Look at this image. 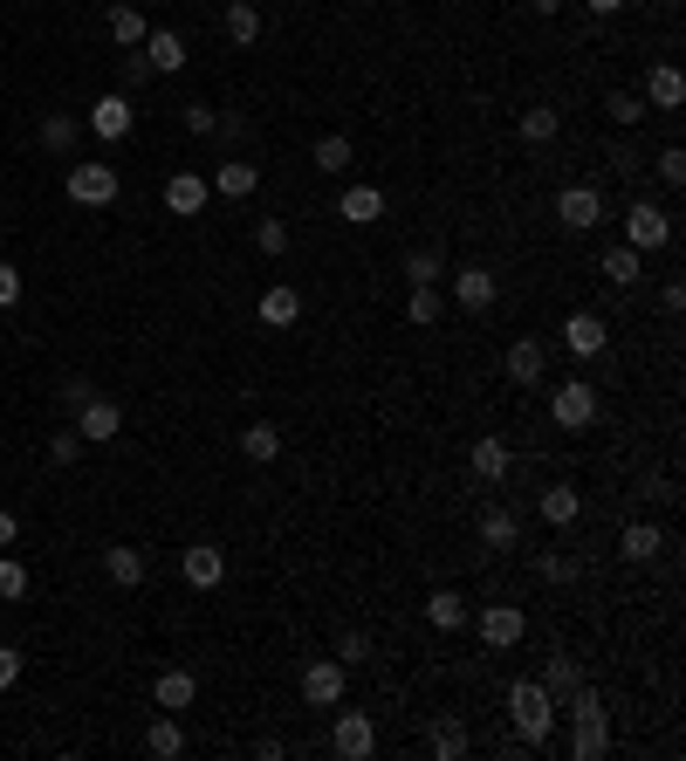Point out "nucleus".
I'll return each instance as SVG.
<instances>
[{"label": "nucleus", "mask_w": 686, "mask_h": 761, "mask_svg": "<svg viewBox=\"0 0 686 761\" xmlns=\"http://www.w3.org/2000/svg\"><path fill=\"white\" fill-rule=\"evenodd\" d=\"M597 412H604V405H597V384H590V378H563V384L549 391V419H556L563 432H590Z\"/></svg>", "instance_id": "nucleus-3"}, {"label": "nucleus", "mask_w": 686, "mask_h": 761, "mask_svg": "<svg viewBox=\"0 0 686 761\" xmlns=\"http://www.w3.org/2000/svg\"><path fill=\"white\" fill-rule=\"evenodd\" d=\"M467 467H474V480H480V488H501V480L515 473V453H508V439H474Z\"/></svg>", "instance_id": "nucleus-15"}, {"label": "nucleus", "mask_w": 686, "mask_h": 761, "mask_svg": "<svg viewBox=\"0 0 686 761\" xmlns=\"http://www.w3.org/2000/svg\"><path fill=\"white\" fill-rule=\"evenodd\" d=\"M145 754H158V761H179V754H186V734H179V720H172V713H151Z\"/></svg>", "instance_id": "nucleus-31"}, {"label": "nucleus", "mask_w": 686, "mask_h": 761, "mask_svg": "<svg viewBox=\"0 0 686 761\" xmlns=\"http://www.w3.org/2000/svg\"><path fill=\"white\" fill-rule=\"evenodd\" d=\"M659 549H666V535H659L653 522H625V529H618V555H625V563H653Z\"/></svg>", "instance_id": "nucleus-29"}, {"label": "nucleus", "mask_w": 686, "mask_h": 761, "mask_svg": "<svg viewBox=\"0 0 686 761\" xmlns=\"http://www.w3.org/2000/svg\"><path fill=\"white\" fill-rule=\"evenodd\" d=\"M371 748H378V720H371V713H337V728H330V754L365 761Z\"/></svg>", "instance_id": "nucleus-12"}, {"label": "nucleus", "mask_w": 686, "mask_h": 761, "mask_svg": "<svg viewBox=\"0 0 686 761\" xmlns=\"http://www.w3.org/2000/svg\"><path fill=\"white\" fill-rule=\"evenodd\" d=\"M103 577H110L117 590H138V583H145V555H138L131 542H110V549H103Z\"/></svg>", "instance_id": "nucleus-26"}, {"label": "nucleus", "mask_w": 686, "mask_h": 761, "mask_svg": "<svg viewBox=\"0 0 686 761\" xmlns=\"http://www.w3.org/2000/svg\"><path fill=\"white\" fill-rule=\"evenodd\" d=\"M467 611H474V604H467L460 590H433V597H426V624H433V631H467Z\"/></svg>", "instance_id": "nucleus-27"}, {"label": "nucleus", "mask_w": 686, "mask_h": 761, "mask_svg": "<svg viewBox=\"0 0 686 761\" xmlns=\"http://www.w3.org/2000/svg\"><path fill=\"white\" fill-rule=\"evenodd\" d=\"M0 233H8V220H0Z\"/></svg>", "instance_id": "nucleus-57"}, {"label": "nucleus", "mask_w": 686, "mask_h": 761, "mask_svg": "<svg viewBox=\"0 0 686 761\" xmlns=\"http://www.w3.org/2000/svg\"><path fill=\"white\" fill-rule=\"evenodd\" d=\"M14 542H21V522H14L8 508H0V549H14Z\"/></svg>", "instance_id": "nucleus-54"}, {"label": "nucleus", "mask_w": 686, "mask_h": 761, "mask_svg": "<svg viewBox=\"0 0 686 761\" xmlns=\"http://www.w3.org/2000/svg\"><path fill=\"white\" fill-rule=\"evenodd\" d=\"M138 83H151V62H145V49H138V56H125V90H138Z\"/></svg>", "instance_id": "nucleus-51"}, {"label": "nucleus", "mask_w": 686, "mask_h": 761, "mask_svg": "<svg viewBox=\"0 0 686 761\" xmlns=\"http://www.w3.org/2000/svg\"><path fill=\"white\" fill-rule=\"evenodd\" d=\"M76 432H83V447L97 439V447H110L117 432H125V412L110 405V398H90V405H76Z\"/></svg>", "instance_id": "nucleus-18"}, {"label": "nucleus", "mask_w": 686, "mask_h": 761, "mask_svg": "<svg viewBox=\"0 0 686 761\" xmlns=\"http://www.w3.org/2000/svg\"><path fill=\"white\" fill-rule=\"evenodd\" d=\"M213 124H220V117H213L207 103H186V131H192V138H207Z\"/></svg>", "instance_id": "nucleus-50"}, {"label": "nucleus", "mask_w": 686, "mask_h": 761, "mask_svg": "<svg viewBox=\"0 0 686 761\" xmlns=\"http://www.w3.org/2000/svg\"><path fill=\"white\" fill-rule=\"evenodd\" d=\"M192 700H199V679H192L186 665H172V672L151 679V707H158V713H186Z\"/></svg>", "instance_id": "nucleus-17"}, {"label": "nucleus", "mask_w": 686, "mask_h": 761, "mask_svg": "<svg viewBox=\"0 0 686 761\" xmlns=\"http://www.w3.org/2000/svg\"><path fill=\"white\" fill-rule=\"evenodd\" d=\"M556 220L570 227V233H597L604 227V192L597 186H563L556 192Z\"/></svg>", "instance_id": "nucleus-7"}, {"label": "nucleus", "mask_w": 686, "mask_h": 761, "mask_svg": "<svg viewBox=\"0 0 686 761\" xmlns=\"http://www.w3.org/2000/svg\"><path fill=\"white\" fill-rule=\"evenodd\" d=\"M83 124H90L103 144H125V138H131V124H138V110H131V97H125V90H110V97H97V103H90Z\"/></svg>", "instance_id": "nucleus-8"}, {"label": "nucleus", "mask_w": 686, "mask_h": 761, "mask_svg": "<svg viewBox=\"0 0 686 761\" xmlns=\"http://www.w3.org/2000/svg\"><path fill=\"white\" fill-rule=\"evenodd\" d=\"M549 371V343L543 337H515L508 343V384H543Z\"/></svg>", "instance_id": "nucleus-16"}, {"label": "nucleus", "mask_w": 686, "mask_h": 761, "mask_svg": "<svg viewBox=\"0 0 686 761\" xmlns=\"http://www.w3.org/2000/svg\"><path fill=\"white\" fill-rule=\"evenodd\" d=\"M536 577H543V583H577V555L543 549V555H536Z\"/></svg>", "instance_id": "nucleus-43"}, {"label": "nucleus", "mask_w": 686, "mask_h": 761, "mask_svg": "<svg viewBox=\"0 0 686 761\" xmlns=\"http://www.w3.org/2000/svg\"><path fill=\"white\" fill-rule=\"evenodd\" d=\"M439 309H447V302H439V289H412V296H406V323H412V330H433Z\"/></svg>", "instance_id": "nucleus-41"}, {"label": "nucleus", "mask_w": 686, "mask_h": 761, "mask_svg": "<svg viewBox=\"0 0 686 761\" xmlns=\"http://www.w3.org/2000/svg\"><path fill=\"white\" fill-rule=\"evenodd\" d=\"M117 192H125L117 166H69V199H76V207L103 213V207H117Z\"/></svg>", "instance_id": "nucleus-6"}, {"label": "nucleus", "mask_w": 686, "mask_h": 761, "mask_svg": "<svg viewBox=\"0 0 686 761\" xmlns=\"http://www.w3.org/2000/svg\"><path fill=\"white\" fill-rule=\"evenodd\" d=\"M350 158H357L350 138H337V131H330V138H316V172H322V179H344V172H350Z\"/></svg>", "instance_id": "nucleus-37"}, {"label": "nucleus", "mask_w": 686, "mask_h": 761, "mask_svg": "<svg viewBox=\"0 0 686 761\" xmlns=\"http://www.w3.org/2000/svg\"><path fill=\"white\" fill-rule=\"evenodd\" d=\"M255 248L275 261V254H289V220H255Z\"/></svg>", "instance_id": "nucleus-42"}, {"label": "nucleus", "mask_w": 686, "mask_h": 761, "mask_svg": "<svg viewBox=\"0 0 686 761\" xmlns=\"http://www.w3.org/2000/svg\"><path fill=\"white\" fill-rule=\"evenodd\" d=\"M495 296H501V282L488 268H454V302L467 309V316H480V309H495Z\"/></svg>", "instance_id": "nucleus-19"}, {"label": "nucleus", "mask_w": 686, "mask_h": 761, "mask_svg": "<svg viewBox=\"0 0 686 761\" xmlns=\"http://www.w3.org/2000/svg\"><path fill=\"white\" fill-rule=\"evenodd\" d=\"M56 398L76 412V405H90V398H97V384H90V378H62V384H56Z\"/></svg>", "instance_id": "nucleus-48"}, {"label": "nucleus", "mask_w": 686, "mask_h": 761, "mask_svg": "<svg viewBox=\"0 0 686 761\" xmlns=\"http://www.w3.org/2000/svg\"><path fill=\"white\" fill-rule=\"evenodd\" d=\"M653 172H659L666 186H686V151H679V144H666V151L653 158Z\"/></svg>", "instance_id": "nucleus-47"}, {"label": "nucleus", "mask_w": 686, "mask_h": 761, "mask_svg": "<svg viewBox=\"0 0 686 761\" xmlns=\"http://www.w3.org/2000/svg\"><path fill=\"white\" fill-rule=\"evenodd\" d=\"M49 460H56V467H76V460H83V432H76V425L56 432V439H49Z\"/></svg>", "instance_id": "nucleus-46"}, {"label": "nucleus", "mask_w": 686, "mask_h": 761, "mask_svg": "<svg viewBox=\"0 0 686 761\" xmlns=\"http://www.w3.org/2000/svg\"><path fill=\"white\" fill-rule=\"evenodd\" d=\"M597 274H604V282H612V289H632L638 274H645V254H638V248H604Z\"/></svg>", "instance_id": "nucleus-33"}, {"label": "nucleus", "mask_w": 686, "mask_h": 761, "mask_svg": "<svg viewBox=\"0 0 686 761\" xmlns=\"http://www.w3.org/2000/svg\"><path fill=\"white\" fill-rule=\"evenodd\" d=\"M543 687L556 693V707L570 700V693L584 687V665H577V652H549V665H543Z\"/></svg>", "instance_id": "nucleus-30"}, {"label": "nucleus", "mask_w": 686, "mask_h": 761, "mask_svg": "<svg viewBox=\"0 0 686 761\" xmlns=\"http://www.w3.org/2000/svg\"><path fill=\"white\" fill-rule=\"evenodd\" d=\"M138 49H145V62H151V76H179V69H186V42H179L172 28H151Z\"/></svg>", "instance_id": "nucleus-20"}, {"label": "nucleus", "mask_w": 686, "mask_h": 761, "mask_svg": "<svg viewBox=\"0 0 686 761\" xmlns=\"http://www.w3.org/2000/svg\"><path fill=\"white\" fill-rule=\"evenodd\" d=\"M103 28H110V42H117V49H138L145 34H151L145 8H131V0H110V14H103Z\"/></svg>", "instance_id": "nucleus-21"}, {"label": "nucleus", "mask_w": 686, "mask_h": 761, "mask_svg": "<svg viewBox=\"0 0 686 761\" xmlns=\"http://www.w3.org/2000/svg\"><path fill=\"white\" fill-rule=\"evenodd\" d=\"M604 110H612V124H618V131H632V124H645V117H653L638 90H612V97H604Z\"/></svg>", "instance_id": "nucleus-40"}, {"label": "nucleus", "mask_w": 686, "mask_h": 761, "mask_svg": "<svg viewBox=\"0 0 686 761\" xmlns=\"http://www.w3.org/2000/svg\"><path fill=\"white\" fill-rule=\"evenodd\" d=\"M666 240H673V213H666V207H653V199H632V207H625V248L659 254Z\"/></svg>", "instance_id": "nucleus-5"}, {"label": "nucleus", "mask_w": 686, "mask_h": 761, "mask_svg": "<svg viewBox=\"0 0 686 761\" xmlns=\"http://www.w3.org/2000/svg\"><path fill=\"white\" fill-rule=\"evenodd\" d=\"M14 679H21V652H14V645H0V693H8Z\"/></svg>", "instance_id": "nucleus-52"}, {"label": "nucleus", "mask_w": 686, "mask_h": 761, "mask_svg": "<svg viewBox=\"0 0 686 761\" xmlns=\"http://www.w3.org/2000/svg\"><path fill=\"white\" fill-rule=\"evenodd\" d=\"M240 453H248L255 467H268V460H281V425H268V419H255L248 432H240Z\"/></svg>", "instance_id": "nucleus-35"}, {"label": "nucleus", "mask_w": 686, "mask_h": 761, "mask_svg": "<svg viewBox=\"0 0 686 761\" xmlns=\"http://www.w3.org/2000/svg\"><path fill=\"white\" fill-rule=\"evenodd\" d=\"M179 577H186L192 590H220V583H227V549H220V542H192V549L179 555Z\"/></svg>", "instance_id": "nucleus-11"}, {"label": "nucleus", "mask_w": 686, "mask_h": 761, "mask_svg": "<svg viewBox=\"0 0 686 761\" xmlns=\"http://www.w3.org/2000/svg\"><path fill=\"white\" fill-rule=\"evenodd\" d=\"M508 713H515V734L529 748H543L556 734V720H563V707H556V693L543 687V679H515V687H508Z\"/></svg>", "instance_id": "nucleus-2"}, {"label": "nucleus", "mask_w": 686, "mask_h": 761, "mask_svg": "<svg viewBox=\"0 0 686 761\" xmlns=\"http://www.w3.org/2000/svg\"><path fill=\"white\" fill-rule=\"evenodd\" d=\"M76 138H83V124H76V117H42V151H56V158H69L76 151Z\"/></svg>", "instance_id": "nucleus-39"}, {"label": "nucleus", "mask_w": 686, "mask_h": 761, "mask_svg": "<svg viewBox=\"0 0 686 761\" xmlns=\"http://www.w3.org/2000/svg\"><path fill=\"white\" fill-rule=\"evenodd\" d=\"M467 624L480 631V645H488V652H515L521 638H529V618H521L515 604H480V611H467Z\"/></svg>", "instance_id": "nucleus-4"}, {"label": "nucleus", "mask_w": 686, "mask_h": 761, "mask_svg": "<svg viewBox=\"0 0 686 761\" xmlns=\"http://www.w3.org/2000/svg\"><path fill=\"white\" fill-rule=\"evenodd\" d=\"M584 8H590V14H618V8H625V0H584Z\"/></svg>", "instance_id": "nucleus-55"}, {"label": "nucleus", "mask_w": 686, "mask_h": 761, "mask_svg": "<svg viewBox=\"0 0 686 761\" xmlns=\"http://www.w3.org/2000/svg\"><path fill=\"white\" fill-rule=\"evenodd\" d=\"M261 323H268V330H296V323H302V296H296L289 282L261 289Z\"/></svg>", "instance_id": "nucleus-23"}, {"label": "nucleus", "mask_w": 686, "mask_h": 761, "mask_svg": "<svg viewBox=\"0 0 686 761\" xmlns=\"http://www.w3.org/2000/svg\"><path fill=\"white\" fill-rule=\"evenodd\" d=\"M21 590H28V570H21V555H0V604H14Z\"/></svg>", "instance_id": "nucleus-45"}, {"label": "nucleus", "mask_w": 686, "mask_h": 761, "mask_svg": "<svg viewBox=\"0 0 686 761\" xmlns=\"http://www.w3.org/2000/svg\"><path fill=\"white\" fill-rule=\"evenodd\" d=\"M337 213H344L350 227H371V220H385V192H378V186H344Z\"/></svg>", "instance_id": "nucleus-25"}, {"label": "nucleus", "mask_w": 686, "mask_h": 761, "mask_svg": "<svg viewBox=\"0 0 686 761\" xmlns=\"http://www.w3.org/2000/svg\"><path fill=\"white\" fill-rule=\"evenodd\" d=\"M563 720H570V741H563L570 761H604V754H612V713H604V700L590 693V679L563 700Z\"/></svg>", "instance_id": "nucleus-1"}, {"label": "nucleus", "mask_w": 686, "mask_h": 761, "mask_svg": "<svg viewBox=\"0 0 686 761\" xmlns=\"http://www.w3.org/2000/svg\"><path fill=\"white\" fill-rule=\"evenodd\" d=\"M515 131H521V144H549V138L563 131V117H556L549 103H536V110H521V117H515Z\"/></svg>", "instance_id": "nucleus-36"}, {"label": "nucleus", "mask_w": 686, "mask_h": 761, "mask_svg": "<svg viewBox=\"0 0 686 761\" xmlns=\"http://www.w3.org/2000/svg\"><path fill=\"white\" fill-rule=\"evenodd\" d=\"M659 309H666V316H679V309H686V289H679V282H666V289H659Z\"/></svg>", "instance_id": "nucleus-53"}, {"label": "nucleus", "mask_w": 686, "mask_h": 761, "mask_svg": "<svg viewBox=\"0 0 686 761\" xmlns=\"http://www.w3.org/2000/svg\"><path fill=\"white\" fill-rule=\"evenodd\" d=\"M439 274H447V254H439V248L406 254V282H412V289H439Z\"/></svg>", "instance_id": "nucleus-38"}, {"label": "nucleus", "mask_w": 686, "mask_h": 761, "mask_svg": "<svg viewBox=\"0 0 686 761\" xmlns=\"http://www.w3.org/2000/svg\"><path fill=\"white\" fill-rule=\"evenodd\" d=\"M536 514H543V522H549V529H570V522H577V514H584V494L570 488V480H556V488H543V501H536Z\"/></svg>", "instance_id": "nucleus-22"}, {"label": "nucleus", "mask_w": 686, "mask_h": 761, "mask_svg": "<svg viewBox=\"0 0 686 761\" xmlns=\"http://www.w3.org/2000/svg\"><path fill=\"white\" fill-rule=\"evenodd\" d=\"M645 110H679L686 103V76H679V62H653L645 69Z\"/></svg>", "instance_id": "nucleus-14"}, {"label": "nucleus", "mask_w": 686, "mask_h": 761, "mask_svg": "<svg viewBox=\"0 0 686 761\" xmlns=\"http://www.w3.org/2000/svg\"><path fill=\"white\" fill-rule=\"evenodd\" d=\"M474 529H480V549H488V555H508V549L521 542V514H515V508H501V501H488Z\"/></svg>", "instance_id": "nucleus-13"}, {"label": "nucleus", "mask_w": 686, "mask_h": 761, "mask_svg": "<svg viewBox=\"0 0 686 761\" xmlns=\"http://www.w3.org/2000/svg\"><path fill=\"white\" fill-rule=\"evenodd\" d=\"M14 302H21V268L0 261V309H14Z\"/></svg>", "instance_id": "nucleus-49"}, {"label": "nucleus", "mask_w": 686, "mask_h": 761, "mask_svg": "<svg viewBox=\"0 0 686 761\" xmlns=\"http://www.w3.org/2000/svg\"><path fill=\"white\" fill-rule=\"evenodd\" d=\"M255 186H261V166H248V158H227V166L213 172V192L220 199H248Z\"/></svg>", "instance_id": "nucleus-34"}, {"label": "nucleus", "mask_w": 686, "mask_h": 761, "mask_svg": "<svg viewBox=\"0 0 686 761\" xmlns=\"http://www.w3.org/2000/svg\"><path fill=\"white\" fill-rule=\"evenodd\" d=\"M426 754H433V761H460V754H467V728H460V713H439V720H433Z\"/></svg>", "instance_id": "nucleus-28"}, {"label": "nucleus", "mask_w": 686, "mask_h": 761, "mask_svg": "<svg viewBox=\"0 0 686 761\" xmlns=\"http://www.w3.org/2000/svg\"><path fill=\"white\" fill-rule=\"evenodd\" d=\"M529 8H536V14L549 21V14H563V0H529Z\"/></svg>", "instance_id": "nucleus-56"}, {"label": "nucleus", "mask_w": 686, "mask_h": 761, "mask_svg": "<svg viewBox=\"0 0 686 761\" xmlns=\"http://www.w3.org/2000/svg\"><path fill=\"white\" fill-rule=\"evenodd\" d=\"M344 679H350L344 659H309L302 665V700L309 707H344Z\"/></svg>", "instance_id": "nucleus-9"}, {"label": "nucleus", "mask_w": 686, "mask_h": 761, "mask_svg": "<svg viewBox=\"0 0 686 761\" xmlns=\"http://www.w3.org/2000/svg\"><path fill=\"white\" fill-rule=\"evenodd\" d=\"M604 343H612V323H604L597 309H570V316H563V350H570V357H597Z\"/></svg>", "instance_id": "nucleus-10"}, {"label": "nucleus", "mask_w": 686, "mask_h": 761, "mask_svg": "<svg viewBox=\"0 0 686 761\" xmlns=\"http://www.w3.org/2000/svg\"><path fill=\"white\" fill-rule=\"evenodd\" d=\"M330 659H344V665H371V631H344Z\"/></svg>", "instance_id": "nucleus-44"}, {"label": "nucleus", "mask_w": 686, "mask_h": 761, "mask_svg": "<svg viewBox=\"0 0 686 761\" xmlns=\"http://www.w3.org/2000/svg\"><path fill=\"white\" fill-rule=\"evenodd\" d=\"M166 207H172L179 220L207 213V179H199V172H172V179H166Z\"/></svg>", "instance_id": "nucleus-24"}, {"label": "nucleus", "mask_w": 686, "mask_h": 761, "mask_svg": "<svg viewBox=\"0 0 686 761\" xmlns=\"http://www.w3.org/2000/svg\"><path fill=\"white\" fill-rule=\"evenodd\" d=\"M227 42L233 49H255L261 42V8H255V0H227Z\"/></svg>", "instance_id": "nucleus-32"}]
</instances>
